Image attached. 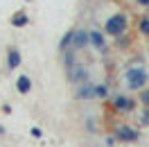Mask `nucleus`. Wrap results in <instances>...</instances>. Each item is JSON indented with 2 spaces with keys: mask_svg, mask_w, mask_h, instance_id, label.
Here are the masks:
<instances>
[{
  "mask_svg": "<svg viewBox=\"0 0 149 147\" xmlns=\"http://www.w3.org/2000/svg\"><path fill=\"white\" fill-rule=\"evenodd\" d=\"M0 134H2V127H0Z\"/></svg>",
  "mask_w": 149,
  "mask_h": 147,
  "instance_id": "6ab92c4d",
  "label": "nucleus"
},
{
  "mask_svg": "<svg viewBox=\"0 0 149 147\" xmlns=\"http://www.w3.org/2000/svg\"><path fill=\"white\" fill-rule=\"evenodd\" d=\"M140 5H149V0H138Z\"/></svg>",
  "mask_w": 149,
  "mask_h": 147,
  "instance_id": "a211bd4d",
  "label": "nucleus"
},
{
  "mask_svg": "<svg viewBox=\"0 0 149 147\" xmlns=\"http://www.w3.org/2000/svg\"><path fill=\"white\" fill-rule=\"evenodd\" d=\"M70 79H72L74 84L84 82V79H88V70L81 68V66H72V68H70Z\"/></svg>",
  "mask_w": 149,
  "mask_h": 147,
  "instance_id": "20e7f679",
  "label": "nucleus"
},
{
  "mask_svg": "<svg viewBox=\"0 0 149 147\" xmlns=\"http://www.w3.org/2000/svg\"><path fill=\"white\" fill-rule=\"evenodd\" d=\"M77 97H81V100H91V97H93V86H91V84H84V86L77 91Z\"/></svg>",
  "mask_w": 149,
  "mask_h": 147,
  "instance_id": "1a4fd4ad",
  "label": "nucleus"
},
{
  "mask_svg": "<svg viewBox=\"0 0 149 147\" xmlns=\"http://www.w3.org/2000/svg\"><path fill=\"white\" fill-rule=\"evenodd\" d=\"M140 97H142V102H145V104H147V106H149V91H145V93H142V95H140Z\"/></svg>",
  "mask_w": 149,
  "mask_h": 147,
  "instance_id": "f3484780",
  "label": "nucleus"
},
{
  "mask_svg": "<svg viewBox=\"0 0 149 147\" xmlns=\"http://www.w3.org/2000/svg\"><path fill=\"white\" fill-rule=\"evenodd\" d=\"M140 29H142L145 34H149V18H142V23H140Z\"/></svg>",
  "mask_w": 149,
  "mask_h": 147,
  "instance_id": "2eb2a0df",
  "label": "nucleus"
},
{
  "mask_svg": "<svg viewBox=\"0 0 149 147\" xmlns=\"http://www.w3.org/2000/svg\"><path fill=\"white\" fill-rule=\"evenodd\" d=\"M115 136L120 138V140H127V143H131V140H136L138 138V131L131 127H120L118 131H115Z\"/></svg>",
  "mask_w": 149,
  "mask_h": 147,
  "instance_id": "7ed1b4c3",
  "label": "nucleus"
},
{
  "mask_svg": "<svg viewBox=\"0 0 149 147\" xmlns=\"http://www.w3.org/2000/svg\"><path fill=\"white\" fill-rule=\"evenodd\" d=\"M115 106H118L120 111H129L133 104H131V100H127L124 95H118V97H115Z\"/></svg>",
  "mask_w": 149,
  "mask_h": 147,
  "instance_id": "6e6552de",
  "label": "nucleus"
},
{
  "mask_svg": "<svg viewBox=\"0 0 149 147\" xmlns=\"http://www.w3.org/2000/svg\"><path fill=\"white\" fill-rule=\"evenodd\" d=\"M11 23H14V25H16V27H23V25H25V23H27V16H25V14H23V11H20V14H16V16H14V18H11Z\"/></svg>",
  "mask_w": 149,
  "mask_h": 147,
  "instance_id": "f8f14e48",
  "label": "nucleus"
},
{
  "mask_svg": "<svg viewBox=\"0 0 149 147\" xmlns=\"http://www.w3.org/2000/svg\"><path fill=\"white\" fill-rule=\"evenodd\" d=\"M88 38H91V43H95V48H100V50H104V46H106V41H104V36L100 34V32H91V34H88Z\"/></svg>",
  "mask_w": 149,
  "mask_h": 147,
  "instance_id": "0eeeda50",
  "label": "nucleus"
},
{
  "mask_svg": "<svg viewBox=\"0 0 149 147\" xmlns=\"http://www.w3.org/2000/svg\"><path fill=\"white\" fill-rule=\"evenodd\" d=\"M70 43H72V32H68V34H65V36H63V41H61V48L70 46Z\"/></svg>",
  "mask_w": 149,
  "mask_h": 147,
  "instance_id": "4468645a",
  "label": "nucleus"
},
{
  "mask_svg": "<svg viewBox=\"0 0 149 147\" xmlns=\"http://www.w3.org/2000/svg\"><path fill=\"white\" fill-rule=\"evenodd\" d=\"M127 82H129V88H140L147 82V73L145 70H129L127 73Z\"/></svg>",
  "mask_w": 149,
  "mask_h": 147,
  "instance_id": "f03ea898",
  "label": "nucleus"
},
{
  "mask_svg": "<svg viewBox=\"0 0 149 147\" xmlns=\"http://www.w3.org/2000/svg\"><path fill=\"white\" fill-rule=\"evenodd\" d=\"M109 95V86L102 84V86H93V97H106Z\"/></svg>",
  "mask_w": 149,
  "mask_h": 147,
  "instance_id": "9d476101",
  "label": "nucleus"
},
{
  "mask_svg": "<svg viewBox=\"0 0 149 147\" xmlns=\"http://www.w3.org/2000/svg\"><path fill=\"white\" fill-rule=\"evenodd\" d=\"M16 88H18V93H29V88H32V82H29L27 75H20V77H18Z\"/></svg>",
  "mask_w": 149,
  "mask_h": 147,
  "instance_id": "423d86ee",
  "label": "nucleus"
},
{
  "mask_svg": "<svg viewBox=\"0 0 149 147\" xmlns=\"http://www.w3.org/2000/svg\"><path fill=\"white\" fill-rule=\"evenodd\" d=\"M18 64H20V55H18V50H11V52H9V68H16Z\"/></svg>",
  "mask_w": 149,
  "mask_h": 147,
  "instance_id": "9b49d317",
  "label": "nucleus"
},
{
  "mask_svg": "<svg viewBox=\"0 0 149 147\" xmlns=\"http://www.w3.org/2000/svg\"><path fill=\"white\" fill-rule=\"evenodd\" d=\"M142 120H145V125H149V106L142 111Z\"/></svg>",
  "mask_w": 149,
  "mask_h": 147,
  "instance_id": "dca6fc26",
  "label": "nucleus"
},
{
  "mask_svg": "<svg viewBox=\"0 0 149 147\" xmlns=\"http://www.w3.org/2000/svg\"><path fill=\"white\" fill-rule=\"evenodd\" d=\"M63 64H65V68H68V70L74 66V55H72V52H65V55H63Z\"/></svg>",
  "mask_w": 149,
  "mask_h": 147,
  "instance_id": "ddd939ff",
  "label": "nucleus"
},
{
  "mask_svg": "<svg viewBox=\"0 0 149 147\" xmlns=\"http://www.w3.org/2000/svg\"><path fill=\"white\" fill-rule=\"evenodd\" d=\"M124 27H127V18H124V16H113V18L106 23V32L113 34V36H120L122 32H124Z\"/></svg>",
  "mask_w": 149,
  "mask_h": 147,
  "instance_id": "f257e3e1",
  "label": "nucleus"
},
{
  "mask_svg": "<svg viewBox=\"0 0 149 147\" xmlns=\"http://www.w3.org/2000/svg\"><path fill=\"white\" fill-rule=\"evenodd\" d=\"M88 43H91L88 32H72V46L74 48H86Z\"/></svg>",
  "mask_w": 149,
  "mask_h": 147,
  "instance_id": "39448f33",
  "label": "nucleus"
}]
</instances>
